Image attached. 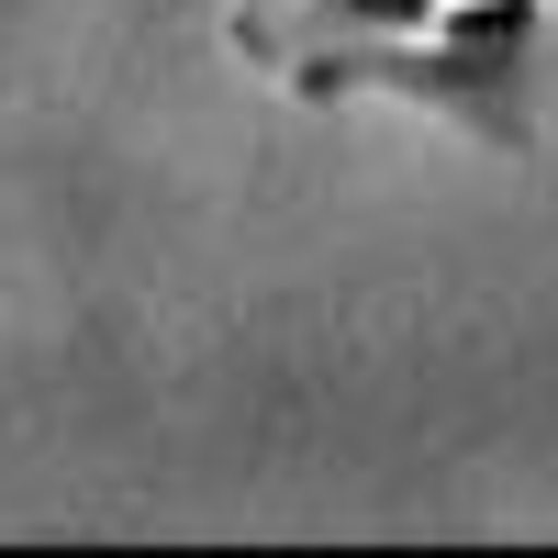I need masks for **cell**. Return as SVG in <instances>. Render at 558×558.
I'll list each match as a JSON object with an SVG mask.
<instances>
[{
    "label": "cell",
    "mask_w": 558,
    "mask_h": 558,
    "mask_svg": "<svg viewBox=\"0 0 558 558\" xmlns=\"http://www.w3.org/2000/svg\"><path fill=\"white\" fill-rule=\"evenodd\" d=\"M536 45H547V0H447L436 23H391V34H302L268 68L302 101H413V112L470 123L492 157H525Z\"/></svg>",
    "instance_id": "cell-1"
}]
</instances>
